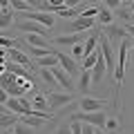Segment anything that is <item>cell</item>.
Instances as JSON below:
<instances>
[{"label": "cell", "instance_id": "1", "mask_svg": "<svg viewBox=\"0 0 134 134\" xmlns=\"http://www.w3.org/2000/svg\"><path fill=\"white\" fill-rule=\"evenodd\" d=\"M74 121H81V123H90V125H94V127H105V121H107V116H105V110H98V112H76V114L72 116Z\"/></svg>", "mask_w": 134, "mask_h": 134}, {"label": "cell", "instance_id": "2", "mask_svg": "<svg viewBox=\"0 0 134 134\" xmlns=\"http://www.w3.org/2000/svg\"><path fill=\"white\" fill-rule=\"evenodd\" d=\"M5 105H7V110H9V112H14V114H20V116L31 112V100H27L25 96H9Z\"/></svg>", "mask_w": 134, "mask_h": 134}, {"label": "cell", "instance_id": "3", "mask_svg": "<svg viewBox=\"0 0 134 134\" xmlns=\"http://www.w3.org/2000/svg\"><path fill=\"white\" fill-rule=\"evenodd\" d=\"M45 98H47L52 110H58V107H65L72 103V94L69 92H65V94L63 92H45Z\"/></svg>", "mask_w": 134, "mask_h": 134}, {"label": "cell", "instance_id": "4", "mask_svg": "<svg viewBox=\"0 0 134 134\" xmlns=\"http://www.w3.org/2000/svg\"><path fill=\"white\" fill-rule=\"evenodd\" d=\"M23 20H34V23L43 25V27H54V16L49 11H23Z\"/></svg>", "mask_w": 134, "mask_h": 134}, {"label": "cell", "instance_id": "5", "mask_svg": "<svg viewBox=\"0 0 134 134\" xmlns=\"http://www.w3.org/2000/svg\"><path fill=\"white\" fill-rule=\"evenodd\" d=\"M49 69H52V74L56 76L58 85H60V87H65V90L69 92V94H72V92L76 90V85H74V78H72V74H67V72L63 69L60 65H56V67H49Z\"/></svg>", "mask_w": 134, "mask_h": 134}, {"label": "cell", "instance_id": "6", "mask_svg": "<svg viewBox=\"0 0 134 134\" xmlns=\"http://www.w3.org/2000/svg\"><path fill=\"white\" fill-rule=\"evenodd\" d=\"M81 110L83 112L105 110V100H103V98H94V96H83V98H81Z\"/></svg>", "mask_w": 134, "mask_h": 134}, {"label": "cell", "instance_id": "7", "mask_svg": "<svg viewBox=\"0 0 134 134\" xmlns=\"http://www.w3.org/2000/svg\"><path fill=\"white\" fill-rule=\"evenodd\" d=\"M87 40V31H76V34H67V36H58L54 43L58 45H69V47H74L76 43H85Z\"/></svg>", "mask_w": 134, "mask_h": 134}, {"label": "cell", "instance_id": "8", "mask_svg": "<svg viewBox=\"0 0 134 134\" xmlns=\"http://www.w3.org/2000/svg\"><path fill=\"white\" fill-rule=\"evenodd\" d=\"M56 54H58V65H60L67 74H72V76L78 74V63L74 60L72 56H67V54H63V52H56Z\"/></svg>", "mask_w": 134, "mask_h": 134}, {"label": "cell", "instance_id": "9", "mask_svg": "<svg viewBox=\"0 0 134 134\" xmlns=\"http://www.w3.org/2000/svg\"><path fill=\"white\" fill-rule=\"evenodd\" d=\"M16 27H18L20 31H25V34H43V36H45V29H47V27H43V25L34 23V20H18Z\"/></svg>", "mask_w": 134, "mask_h": 134}, {"label": "cell", "instance_id": "10", "mask_svg": "<svg viewBox=\"0 0 134 134\" xmlns=\"http://www.w3.org/2000/svg\"><path fill=\"white\" fill-rule=\"evenodd\" d=\"M7 58H9V60H14V63H18V65H25V67H34L27 54H23L20 49H16V47H9V49H7Z\"/></svg>", "mask_w": 134, "mask_h": 134}, {"label": "cell", "instance_id": "11", "mask_svg": "<svg viewBox=\"0 0 134 134\" xmlns=\"http://www.w3.org/2000/svg\"><path fill=\"white\" fill-rule=\"evenodd\" d=\"M105 60H103V56H100V52H98V60H96V65L92 67V81L94 83H100L103 81V76H105Z\"/></svg>", "mask_w": 134, "mask_h": 134}, {"label": "cell", "instance_id": "12", "mask_svg": "<svg viewBox=\"0 0 134 134\" xmlns=\"http://www.w3.org/2000/svg\"><path fill=\"white\" fill-rule=\"evenodd\" d=\"M103 29H105V36H107V40H114L116 45H121V40H123V36H125V29L114 27V25H107V27H103Z\"/></svg>", "mask_w": 134, "mask_h": 134}, {"label": "cell", "instance_id": "13", "mask_svg": "<svg viewBox=\"0 0 134 134\" xmlns=\"http://www.w3.org/2000/svg\"><path fill=\"white\" fill-rule=\"evenodd\" d=\"M96 25V18H76L72 23V31H87V29H92Z\"/></svg>", "mask_w": 134, "mask_h": 134}, {"label": "cell", "instance_id": "14", "mask_svg": "<svg viewBox=\"0 0 134 134\" xmlns=\"http://www.w3.org/2000/svg\"><path fill=\"white\" fill-rule=\"evenodd\" d=\"M112 18H114V14H112L110 7H100L98 14H96V23H98L100 27H107V25H112Z\"/></svg>", "mask_w": 134, "mask_h": 134}, {"label": "cell", "instance_id": "15", "mask_svg": "<svg viewBox=\"0 0 134 134\" xmlns=\"http://www.w3.org/2000/svg\"><path fill=\"white\" fill-rule=\"evenodd\" d=\"M29 47H49V38L43 34H27Z\"/></svg>", "mask_w": 134, "mask_h": 134}, {"label": "cell", "instance_id": "16", "mask_svg": "<svg viewBox=\"0 0 134 134\" xmlns=\"http://www.w3.org/2000/svg\"><path fill=\"white\" fill-rule=\"evenodd\" d=\"M92 83H94V81H92V69H83V74H81V81H78V90H81L83 92V94H85L87 96V90H90V87H92Z\"/></svg>", "mask_w": 134, "mask_h": 134}, {"label": "cell", "instance_id": "17", "mask_svg": "<svg viewBox=\"0 0 134 134\" xmlns=\"http://www.w3.org/2000/svg\"><path fill=\"white\" fill-rule=\"evenodd\" d=\"M58 65V54L56 52H52V54H47V56H43V58H36V67H56Z\"/></svg>", "mask_w": 134, "mask_h": 134}, {"label": "cell", "instance_id": "18", "mask_svg": "<svg viewBox=\"0 0 134 134\" xmlns=\"http://www.w3.org/2000/svg\"><path fill=\"white\" fill-rule=\"evenodd\" d=\"M31 110H36V112H52V110H49L47 98H45V94H36V96H34V100H31Z\"/></svg>", "mask_w": 134, "mask_h": 134}, {"label": "cell", "instance_id": "19", "mask_svg": "<svg viewBox=\"0 0 134 134\" xmlns=\"http://www.w3.org/2000/svg\"><path fill=\"white\" fill-rule=\"evenodd\" d=\"M18 123V114L14 112H0V127H14Z\"/></svg>", "mask_w": 134, "mask_h": 134}, {"label": "cell", "instance_id": "20", "mask_svg": "<svg viewBox=\"0 0 134 134\" xmlns=\"http://www.w3.org/2000/svg\"><path fill=\"white\" fill-rule=\"evenodd\" d=\"M11 23H14V9H11V7H7V9H0V29L9 27Z\"/></svg>", "mask_w": 134, "mask_h": 134}, {"label": "cell", "instance_id": "21", "mask_svg": "<svg viewBox=\"0 0 134 134\" xmlns=\"http://www.w3.org/2000/svg\"><path fill=\"white\" fill-rule=\"evenodd\" d=\"M20 123L29 125V127H40V125L45 123V119H40V116H34V114H23V119H20Z\"/></svg>", "mask_w": 134, "mask_h": 134}, {"label": "cell", "instance_id": "22", "mask_svg": "<svg viewBox=\"0 0 134 134\" xmlns=\"http://www.w3.org/2000/svg\"><path fill=\"white\" fill-rule=\"evenodd\" d=\"M9 7L14 11H20V14H23V11H36L29 2H25V0H9Z\"/></svg>", "mask_w": 134, "mask_h": 134}, {"label": "cell", "instance_id": "23", "mask_svg": "<svg viewBox=\"0 0 134 134\" xmlns=\"http://www.w3.org/2000/svg\"><path fill=\"white\" fill-rule=\"evenodd\" d=\"M96 60H98V49L92 52V54H87V56L81 60V67H83V69H92V67L96 65Z\"/></svg>", "mask_w": 134, "mask_h": 134}, {"label": "cell", "instance_id": "24", "mask_svg": "<svg viewBox=\"0 0 134 134\" xmlns=\"http://www.w3.org/2000/svg\"><path fill=\"white\" fill-rule=\"evenodd\" d=\"M83 47H85V56L92 52H96L98 49V36H87V40L83 43Z\"/></svg>", "mask_w": 134, "mask_h": 134}, {"label": "cell", "instance_id": "25", "mask_svg": "<svg viewBox=\"0 0 134 134\" xmlns=\"http://www.w3.org/2000/svg\"><path fill=\"white\" fill-rule=\"evenodd\" d=\"M40 78H43L47 85H58V81H56V76L52 74V69H47V67H40Z\"/></svg>", "mask_w": 134, "mask_h": 134}, {"label": "cell", "instance_id": "26", "mask_svg": "<svg viewBox=\"0 0 134 134\" xmlns=\"http://www.w3.org/2000/svg\"><path fill=\"white\" fill-rule=\"evenodd\" d=\"M27 52H29V56H34V58H43V56H47V54H52L54 49H49V47H29Z\"/></svg>", "mask_w": 134, "mask_h": 134}, {"label": "cell", "instance_id": "27", "mask_svg": "<svg viewBox=\"0 0 134 134\" xmlns=\"http://www.w3.org/2000/svg\"><path fill=\"white\" fill-rule=\"evenodd\" d=\"M60 7H65V0H47V2H45V11H49V14H54V11L60 9Z\"/></svg>", "mask_w": 134, "mask_h": 134}, {"label": "cell", "instance_id": "28", "mask_svg": "<svg viewBox=\"0 0 134 134\" xmlns=\"http://www.w3.org/2000/svg\"><path fill=\"white\" fill-rule=\"evenodd\" d=\"M72 58L74 60H83V58H85V47H83V43H76L72 47Z\"/></svg>", "mask_w": 134, "mask_h": 134}, {"label": "cell", "instance_id": "29", "mask_svg": "<svg viewBox=\"0 0 134 134\" xmlns=\"http://www.w3.org/2000/svg\"><path fill=\"white\" fill-rule=\"evenodd\" d=\"M96 14H98V7L90 5V7H83L78 16H83V18H96Z\"/></svg>", "mask_w": 134, "mask_h": 134}, {"label": "cell", "instance_id": "30", "mask_svg": "<svg viewBox=\"0 0 134 134\" xmlns=\"http://www.w3.org/2000/svg\"><path fill=\"white\" fill-rule=\"evenodd\" d=\"M54 14H58L60 18H72V16H76V11H74L72 7H60V9H56Z\"/></svg>", "mask_w": 134, "mask_h": 134}, {"label": "cell", "instance_id": "31", "mask_svg": "<svg viewBox=\"0 0 134 134\" xmlns=\"http://www.w3.org/2000/svg\"><path fill=\"white\" fill-rule=\"evenodd\" d=\"M14 132H16V134H31V127H29V125H25V123H20V121H18V123L14 125Z\"/></svg>", "mask_w": 134, "mask_h": 134}, {"label": "cell", "instance_id": "32", "mask_svg": "<svg viewBox=\"0 0 134 134\" xmlns=\"http://www.w3.org/2000/svg\"><path fill=\"white\" fill-rule=\"evenodd\" d=\"M103 130H107V132H116V130H119V119H107Z\"/></svg>", "mask_w": 134, "mask_h": 134}, {"label": "cell", "instance_id": "33", "mask_svg": "<svg viewBox=\"0 0 134 134\" xmlns=\"http://www.w3.org/2000/svg\"><path fill=\"white\" fill-rule=\"evenodd\" d=\"M0 47H5V49L16 47V40H14V38H9V36H0Z\"/></svg>", "mask_w": 134, "mask_h": 134}, {"label": "cell", "instance_id": "34", "mask_svg": "<svg viewBox=\"0 0 134 134\" xmlns=\"http://www.w3.org/2000/svg\"><path fill=\"white\" fill-rule=\"evenodd\" d=\"M56 134H72V127H69V123H63L60 127L56 130Z\"/></svg>", "mask_w": 134, "mask_h": 134}, {"label": "cell", "instance_id": "35", "mask_svg": "<svg viewBox=\"0 0 134 134\" xmlns=\"http://www.w3.org/2000/svg\"><path fill=\"white\" fill-rule=\"evenodd\" d=\"M83 134H96V127L90 123H83Z\"/></svg>", "mask_w": 134, "mask_h": 134}, {"label": "cell", "instance_id": "36", "mask_svg": "<svg viewBox=\"0 0 134 134\" xmlns=\"http://www.w3.org/2000/svg\"><path fill=\"white\" fill-rule=\"evenodd\" d=\"M105 7H110V9H116V7H121V0H105Z\"/></svg>", "mask_w": 134, "mask_h": 134}, {"label": "cell", "instance_id": "37", "mask_svg": "<svg viewBox=\"0 0 134 134\" xmlns=\"http://www.w3.org/2000/svg\"><path fill=\"white\" fill-rule=\"evenodd\" d=\"M7 98H9L7 90H5V87H0V103H7Z\"/></svg>", "mask_w": 134, "mask_h": 134}, {"label": "cell", "instance_id": "38", "mask_svg": "<svg viewBox=\"0 0 134 134\" xmlns=\"http://www.w3.org/2000/svg\"><path fill=\"white\" fill-rule=\"evenodd\" d=\"M81 2H83V0H65V7H72V9H74V7H78Z\"/></svg>", "mask_w": 134, "mask_h": 134}, {"label": "cell", "instance_id": "39", "mask_svg": "<svg viewBox=\"0 0 134 134\" xmlns=\"http://www.w3.org/2000/svg\"><path fill=\"white\" fill-rule=\"evenodd\" d=\"M0 63H7V52H5V47H0Z\"/></svg>", "mask_w": 134, "mask_h": 134}, {"label": "cell", "instance_id": "40", "mask_svg": "<svg viewBox=\"0 0 134 134\" xmlns=\"http://www.w3.org/2000/svg\"><path fill=\"white\" fill-rule=\"evenodd\" d=\"M125 34H130V36L134 38V25H127V27H125Z\"/></svg>", "mask_w": 134, "mask_h": 134}, {"label": "cell", "instance_id": "41", "mask_svg": "<svg viewBox=\"0 0 134 134\" xmlns=\"http://www.w3.org/2000/svg\"><path fill=\"white\" fill-rule=\"evenodd\" d=\"M130 60H132V67H134V45H130Z\"/></svg>", "mask_w": 134, "mask_h": 134}, {"label": "cell", "instance_id": "42", "mask_svg": "<svg viewBox=\"0 0 134 134\" xmlns=\"http://www.w3.org/2000/svg\"><path fill=\"white\" fill-rule=\"evenodd\" d=\"M9 7V0H0V9H7Z\"/></svg>", "mask_w": 134, "mask_h": 134}, {"label": "cell", "instance_id": "43", "mask_svg": "<svg viewBox=\"0 0 134 134\" xmlns=\"http://www.w3.org/2000/svg\"><path fill=\"white\" fill-rule=\"evenodd\" d=\"M5 72H7V63H0V76H2Z\"/></svg>", "mask_w": 134, "mask_h": 134}, {"label": "cell", "instance_id": "44", "mask_svg": "<svg viewBox=\"0 0 134 134\" xmlns=\"http://www.w3.org/2000/svg\"><path fill=\"white\" fill-rule=\"evenodd\" d=\"M130 25H134V14H132V16H130Z\"/></svg>", "mask_w": 134, "mask_h": 134}, {"label": "cell", "instance_id": "45", "mask_svg": "<svg viewBox=\"0 0 134 134\" xmlns=\"http://www.w3.org/2000/svg\"><path fill=\"white\" fill-rule=\"evenodd\" d=\"M127 2H132V0H121V5H127Z\"/></svg>", "mask_w": 134, "mask_h": 134}, {"label": "cell", "instance_id": "46", "mask_svg": "<svg viewBox=\"0 0 134 134\" xmlns=\"http://www.w3.org/2000/svg\"><path fill=\"white\" fill-rule=\"evenodd\" d=\"M96 134H103V130H100V127H96Z\"/></svg>", "mask_w": 134, "mask_h": 134}, {"label": "cell", "instance_id": "47", "mask_svg": "<svg viewBox=\"0 0 134 134\" xmlns=\"http://www.w3.org/2000/svg\"><path fill=\"white\" fill-rule=\"evenodd\" d=\"M90 2H96V0H90Z\"/></svg>", "mask_w": 134, "mask_h": 134}, {"label": "cell", "instance_id": "48", "mask_svg": "<svg viewBox=\"0 0 134 134\" xmlns=\"http://www.w3.org/2000/svg\"><path fill=\"white\" fill-rule=\"evenodd\" d=\"M9 134H16V132H9Z\"/></svg>", "mask_w": 134, "mask_h": 134}]
</instances>
